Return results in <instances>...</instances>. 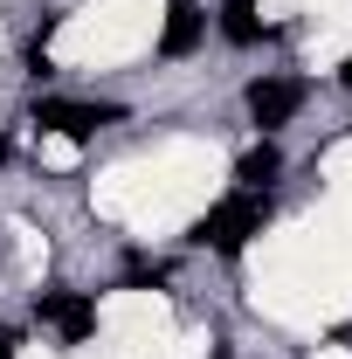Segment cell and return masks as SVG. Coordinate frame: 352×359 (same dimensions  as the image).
I'll use <instances>...</instances> for the list:
<instances>
[{
  "instance_id": "6da1fadb",
  "label": "cell",
  "mask_w": 352,
  "mask_h": 359,
  "mask_svg": "<svg viewBox=\"0 0 352 359\" xmlns=\"http://www.w3.org/2000/svg\"><path fill=\"white\" fill-rule=\"evenodd\" d=\"M263 222H269V201H263V194H228L221 208H208V215L194 222V242L215 249V256H242L249 235H263Z\"/></svg>"
},
{
  "instance_id": "7a4b0ae2",
  "label": "cell",
  "mask_w": 352,
  "mask_h": 359,
  "mask_svg": "<svg viewBox=\"0 0 352 359\" xmlns=\"http://www.w3.org/2000/svg\"><path fill=\"white\" fill-rule=\"evenodd\" d=\"M297 104H304V83H297V76H263V83H249V118H256L263 132L290 125Z\"/></svg>"
},
{
  "instance_id": "3957f363",
  "label": "cell",
  "mask_w": 352,
  "mask_h": 359,
  "mask_svg": "<svg viewBox=\"0 0 352 359\" xmlns=\"http://www.w3.org/2000/svg\"><path fill=\"white\" fill-rule=\"evenodd\" d=\"M118 111L111 104H69V97H48L42 111H35V125H48V132H62V138H90V132H104Z\"/></svg>"
},
{
  "instance_id": "277c9868",
  "label": "cell",
  "mask_w": 352,
  "mask_h": 359,
  "mask_svg": "<svg viewBox=\"0 0 352 359\" xmlns=\"http://www.w3.org/2000/svg\"><path fill=\"white\" fill-rule=\"evenodd\" d=\"M35 311H42V325H55L69 346H83L90 325H97V304H90V297H76V290H42V304H35Z\"/></svg>"
},
{
  "instance_id": "5b68a950",
  "label": "cell",
  "mask_w": 352,
  "mask_h": 359,
  "mask_svg": "<svg viewBox=\"0 0 352 359\" xmlns=\"http://www.w3.org/2000/svg\"><path fill=\"white\" fill-rule=\"evenodd\" d=\"M194 42H201V7H194V0H173V7H166L159 48H166V55H194Z\"/></svg>"
},
{
  "instance_id": "8992f818",
  "label": "cell",
  "mask_w": 352,
  "mask_h": 359,
  "mask_svg": "<svg viewBox=\"0 0 352 359\" xmlns=\"http://www.w3.org/2000/svg\"><path fill=\"white\" fill-rule=\"evenodd\" d=\"M221 35H228L235 48L256 42V35H263V28H256V0H221Z\"/></svg>"
},
{
  "instance_id": "52a82bcc",
  "label": "cell",
  "mask_w": 352,
  "mask_h": 359,
  "mask_svg": "<svg viewBox=\"0 0 352 359\" xmlns=\"http://www.w3.org/2000/svg\"><path fill=\"white\" fill-rule=\"evenodd\" d=\"M276 173H283V152H276V145H256V152L242 159V187H249V194H263Z\"/></svg>"
},
{
  "instance_id": "ba28073f",
  "label": "cell",
  "mask_w": 352,
  "mask_h": 359,
  "mask_svg": "<svg viewBox=\"0 0 352 359\" xmlns=\"http://www.w3.org/2000/svg\"><path fill=\"white\" fill-rule=\"evenodd\" d=\"M0 359H14V332L7 325H0Z\"/></svg>"
},
{
  "instance_id": "9c48e42d",
  "label": "cell",
  "mask_w": 352,
  "mask_h": 359,
  "mask_svg": "<svg viewBox=\"0 0 352 359\" xmlns=\"http://www.w3.org/2000/svg\"><path fill=\"white\" fill-rule=\"evenodd\" d=\"M339 83H346V90H352V55H346V62H339Z\"/></svg>"
}]
</instances>
